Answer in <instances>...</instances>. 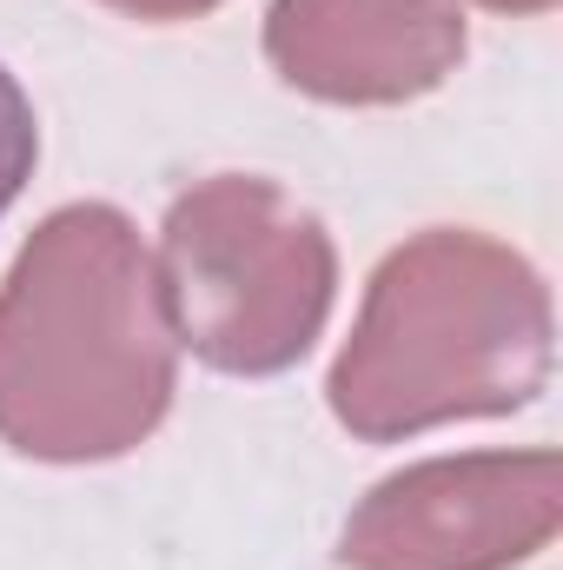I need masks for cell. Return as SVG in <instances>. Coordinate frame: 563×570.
<instances>
[{"label": "cell", "mask_w": 563, "mask_h": 570, "mask_svg": "<svg viewBox=\"0 0 563 570\" xmlns=\"http://www.w3.org/2000/svg\"><path fill=\"white\" fill-rule=\"evenodd\" d=\"M152 279L172 338L219 372L259 379L305 358L318 338L332 305V246L279 186L213 179L172 206Z\"/></svg>", "instance_id": "obj_2"}, {"label": "cell", "mask_w": 563, "mask_h": 570, "mask_svg": "<svg viewBox=\"0 0 563 570\" xmlns=\"http://www.w3.org/2000/svg\"><path fill=\"white\" fill-rule=\"evenodd\" d=\"M33 153H40L33 107H27L20 80L0 67V213H7V206H13V193L27 186V173H33Z\"/></svg>", "instance_id": "obj_5"}, {"label": "cell", "mask_w": 563, "mask_h": 570, "mask_svg": "<svg viewBox=\"0 0 563 570\" xmlns=\"http://www.w3.org/2000/svg\"><path fill=\"white\" fill-rule=\"evenodd\" d=\"M551 451L531 458H471V464H424L392 478L358 524L345 531L352 570H497L517 564L524 544L551 538V484L524 478L551 471Z\"/></svg>", "instance_id": "obj_3"}, {"label": "cell", "mask_w": 563, "mask_h": 570, "mask_svg": "<svg viewBox=\"0 0 563 570\" xmlns=\"http://www.w3.org/2000/svg\"><path fill=\"white\" fill-rule=\"evenodd\" d=\"M172 399L152 259L113 206L53 213L0 292V438L27 458H113Z\"/></svg>", "instance_id": "obj_1"}, {"label": "cell", "mask_w": 563, "mask_h": 570, "mask_svg": "<svg viewBox=\"0 0 563 570\" xmlns=\"http://www.w3.org/2000/svg\"><path fill=\"white\" fill-rule=\"evenodd\" d=\"M345 13H358V33L266 40L292 87L325 100H405L464 53V27L444 0H345Z\"/></svg>", "instance_id": "obj_4"}, {"label": "cell", "mask_w": 563, "mask_h": 570, "mask_svg": "<svg viewBox=\"0 0 563 570\" xmlns=\"http://www.w3.org/2000/svg\"><path fill=\"white\" fill-rule=\"evenodd\" d=\"M107 7H127V13H146V20H179V13H199L213 0H107Z\"/></svg>", "instance_id": "obj_6"}]
</instances>
